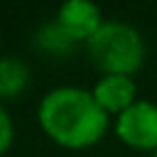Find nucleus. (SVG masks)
<instances>
[{
  "mask_svg": "<svg viewBox=\"0 0 157 157\" xmlns=\"http://www.w3.org/2000/svg\"><path fill=\"white\" fill-rule=\"evenodd\" d=\"M27 86V66L15 56L0 59V98H10Z\"/></svg>",
  "mask_w": 157,
  "mask_h": 157,
  "instance_id": "6",
  "label": "nucleus"
},
{
  "mask_svg": "<svg viewBox=\"0 0 157 157\" xmlns=\"http://www.w3.org/2000/svg\"><path fill=\"white\" fill-rule=\"evenodd\" d=\"M59 27L74 39H88L103 22L98 5L88 0H66L59 7Z\"/></svg>",
  "mask_w": 157,
  "mask_h": 157,
  "instance_id": "4",
  "label": "nucleus"
},
{
  "mask_svg": "<svg viewBox=\"0 0 157 157\" xmlns=\"http://www.w3.org/2000/svg\"><path fill=\"white\" fill-rule=\"evenodd\" d=\"M155 157H157V152H155Z\"/></svg>",
  "mask_w": 157,
  "mask_h": 157,
  "instance_id": "8",
  "label": "nucleus"
},
{
  "mask_svg": "<svg viewBox=\"0 0 157 157\" xmlns=\"http://www.w3.org/2000/svg\"><path fill=\"white\" fill-rule=\"evenodd\" d=\"M10 140H12V125H10V118H7L5 108L0 105V152L10 145Z\"/></svg>",
  "mask_w": 157,
  "mask_h": 157,
  "instance_id": "7",
  "label": "nucleus"
},
{
  "mask_svg": "<svg viewBox=\"0 0 157 157\" xmlns=\"http://www.w3.org/2000/svg\"><path fill=\"white\" fill-rule=\"evenodd\" d=\"M118 135L135 147H157V105L135 101L118 115Z\"/></svg>",
  "mask_w": 157,
  "mask_h": 157,
  "instance_id": "3",
  "label": "nucleus"
},
{
  "mask_svg": "<svg viewBox=\"0 0 157 157\" xmlns=\"http://www.w3.org/2000/svg\"><path fill=\"white\" fill-rule=\"evenodd\" d=\"M88 56L108 74H130L142 64V37L135 27L120 20H105L88 39Z\"/></svg>",
  "mask_w": 157,
  "mask_h": 157,
  "instance_id": "2",
  "label": "nucleus"
},
{
  "mask_svg": "<svg viewBox=\"0 0 157 157\" xmlns=\"http://www.w3.org/2000/svg\"><path fill=\"white\" fill-rule=\"evenodd\" d=\"M93 98L98 101V105L103 110H125L128 105H132L135 101V83L130 76L125 74H105L96 88H93Z\"/></svg>",
  "mask_w": 157,
  "mask_h": 157,
  "instance_id": "5",
  "label": "nucleus"
},
{
  "mask_svg": "<svg viewBox=\"0 0 157 157\" xmlns=\"http://www.w3.org/2000/svg\"><path fill=\"white\" fill-rule=\"evenodd\" d=\"M39 123L56 142L69 147H83L103 135L108 118L93 93L74 86H61L42 98Z\"/></svg>",
  "mask_w": 157,
  "mask_h": 157,
  "instance_id": "1",
  "label": "nucleus"
}]
</instances>
